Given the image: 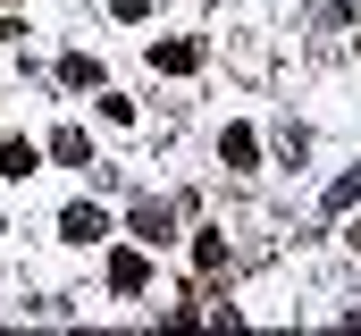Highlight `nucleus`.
<instances>
[{
  "instance_id": "obj_1",
  "label": "nucleus",
  "mask_w": 361,
  "mask_h": 336,
  "mask_svg": "<svg viewBox=\"0 0 361 336\" xmlns=\"http://www.w3.org/2000/svg\"><path fill=\"white\" fill-rule=\"evenodd\" d=\"M152 68L160 76H193L202 68V42H152Z\"/></svg>"
},
{
  "instance_id": "obj_2",
  "label": "nucleus",
  "mask_w": 361,
  "mask_h": 336,
  "mask_svg": "<svg viewBox=\"0 0 361 336\" xmlns=\"http://www.w3.org/2000/svg\"><path fill=\"white\" fill-rule=\"evenodd\" d=\"M59 236H68V244H101V236H109V219H101L92 202H76V210L59 219Z\"/></svg>"
},
{
  "instance_id": "obj_3",
  "label": "nucleus",
  "mask_w": 361,
  "mask_h": 336,
  "mask_svg": "<svg viewBox=\"0 0 361 336\" xmlns=\"http://www.w3.org/2000/svg\"><path fill=\"white\" fill-rule=\"evenodd\" d=\"M169 227H177L169 202H135V236H143V244H169Z\"/></svg>"
},
{
  "instance_id": "obj_4",
  "label": "nucleus",
  "mask_w": 361,
  "mask_h": 336,
  "mask_svg": "<svg viewBox=\"0 0 361 336\" xmlns=\"http://www.w3.org/2000/svg\"><path fill=\"white\" fill-rule=\"evenodd\" d=\"M219 160H227V168H252V160H261V135H252V126H227V135H219Z\"/></svg>"
},
{
  "instance_id": "obj_5",
  "label": "nucleus",
  "mask_w": 361,
  "mask_h": 336,
  "mask_svg": "<svg viewBox=\"0 0 361 336\" xmlns=\"http://www.w3.org/2000/svg\"><path fill=\"white\" fill-rule=\"evenodd\" d=\"M109 286H118V294H143V286H152L143 252H118V260H109Z\"/></svg>"
},
{
  "instance_id": "obj_6",
  "label": "nucleus",
  "mask_w": 361,
  "mask_h": 336,
  "mask_svg": "<svg viewBox=\"0 0 361 336\" xmlns=\"http://www.w3.org/2000/svg\"><path fill=\"white\" fill-rule=\"evenodd\" d=\"M34 160H42V152H34L25 135H0V168H8V176H34Z\"/></svg>"
},
{
  "instance_id": "obj_7",
  "label": "nucleus",
  "mask_w": 361,
  "mask_h": 336,
  "mask_svg": "<svg viewBox=\"0 0 361 336\" xmlns=\"http://www.w3.org/2000/svg\"><path fill=\"white\" fill-rule=\"evenodd\" d=\"M51 160L85 168V160H92V143H85V135H76V126H59V135H51Z\"/></svg>"
},
{
  "instance_id": "obj_8",
  "label": "nucleus",
  "mask_w": 361,
  "mask_h": 336,
  "mask_svg": "<svg viewBox=\"0 0 361 336\" xmlns=\"http://www.w3.org/2000/svg\"><path fill=\"white\" fill-rule=\"evenodd\" d=\"M361 202V176H336V185H328V210H353Z\"/></svg>"
},
{
  "instance_id": "obj_9",
  "label": "nucleus",
  "mask_w": 361,
  "mask_h": 336,
  "mask_svg": "<svg viewBox=\"0 0 361 336\" xmlns=\"http://www.w3.org/2000/svg\"><path fill=\"white\" fill-rule=\"evenodd\" d=\"M345 244H353V252H361V227H353V236H345Z\"/></svg>"
}]
</instances>
